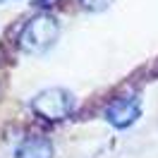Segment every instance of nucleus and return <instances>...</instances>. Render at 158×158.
Masks as SVG:
<instances>
[{
    "mask_svg": "<svg viewBox=\"0 0 158 158\" xmlns=\"http://www.w3.org/2000/svg\"><path fill=\"white\" fill-rule=\"evenodd\" d=\"M53 156H55L53 141L46 137H39V134L24 137L15 148V158H53Z\"/></svg>",
    "mask_w": 158,
    "mask_h": 158,
    "instance_id": "obj_4",
    "label": "nucleus"
},
{
    "mask_svg": "<svg viewBox=\"0 0 158 158\" xmlns=\"http://www.w3.org/2000/svg\"><path fill=\"white\" fill-rule=\"evenodd\" d=\"M34 2H36V0H34Z\"/></svg>",
    "mask_w": 158,
    "mask_h": 158,
    "instance_id": "obj_6",
    "label": "nucleus"
},
{
    "mask_svg": "<svg viewBox=\"0 0 158 158\" xmlns=\"http://www.w3.org/2000/svg\"><path fill=\"white\" fill-rule=\"evenodd\" d=\"M79 2H81L84 10H89V12H103L113 0H79Z\"/></svg>",
    "mask_w": 158,
    "mask_h": 158,
    "instance_id": "obj_5",
    "label": "nucleus"
},
{
    "mask_svg": "<svg viewBox=\"0 0 158 158\" xmlns=\"http://www.w3.org/2000/svg\"><path fill=\"white\" fill-rule=\"evenodd\" d=\"M139 115H141V101H139V96H120L113 103H108L106 110H103V118L118 129H125L129 125H134L139 120Z\"/></svg>",
    "mask_w": 158,
    "mask_h": 158,
    "instance_id": "obj_3",
    "label": "nucleus"
},
{
    "mask_svg": "<svg viewBox=\"0 0 158 158\" xmlns=\"http://www.w3.org/2000/svg\"><path fill=\"white\" fill-rule=\"evenodd\" d=\"M77 108V98L74 94L62 86H50V89L39 91L34 101H31V110L39 118L48 120V122H62L67 120Z\"/></svg>",
    "mask_w": 158,
    "mask_h": 158,
    "instance_id": "obj_2",
    "label": "nucleus"
},
{
    "mask_svg": "<svg viewBox=\"0 0 158 158\" xmlns=\"http://www.w3.org/2000/svg\"><path fill=\"white\" fill-rule=\"evenodd\" d=\"M60 36V24L53 15L41 12L36 17L24 22V27L17 34V46L29 55H41L58 41Z\"/></svg>",
    "mask_w": 158,
    "mask_h": 158,
    "instance_id": "obj_1",
    "label": "nucleus"
}]
</instances>
